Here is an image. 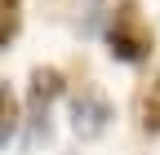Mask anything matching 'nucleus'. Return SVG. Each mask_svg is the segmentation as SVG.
Segmentation results:
<instances>
[{"label": "nucleus", "mask_w": 160, "mask_h": 155, "mask_svg": "<svg viewBox=\"0 0 160 155\" xmlns=\"http://www.w3.org/2000/svg\"><path fill=\"white\" fill-rule=\"evenodd\" d=\"M151 45H156V35L147 27L142 9H138V0H120L107 13V53L116 62H142Z\"/></svg>", "instance_id": "nucleus-1"}, {"label": "nucleus", "mask_w": 160, "mask_h": 155, "mask_svg": "<svg viewBox=\"0 0 160 155\" xmlns=\"http://www.w3.org/2000/svg\"><path fill=\"white\" fill-rule=\"evenodd\" d=\"M107 124H111V102L98 89H80L71 98V133L89 142V138H102Z\"/></svg>", "instance_id": "nucleus-2"}, {"label": "nucleus", "mask_w": 160, "mask_h": 155, "mask_svg": "<svg viewBox=\"0 0 160 155\" xmlns=\"http://www.w3.org/2000/svg\"><path fill=\"white\" fill-rule=\"evenodd\" d=\"M62 93V75L53 67H36L31 71V89H27V102L31 106H53V98Z\"/></svg>", "instance_id": "nucleus-3"}, {"label": "nucleus", "mask_w": 160, "mask_h": 155, "mask_svg": "<svg viewBox=\"0 0 160 155\" xmlns=\"http://www.w3.org/2000/svg\"><path fill=\"white\" fill-rule=\"evenodd\" d=\"M13 133H18V102L9 93V80H0V146H9Z\"/></svg>", "instance_id": "nucleus-4"}, {"label": "nucleus", "mask_w": 160, "mask_h": 155, "mask_svg": "<svg viewBox=\"0 0 160 155\" xmlns=\"http://www.w3.org/2000/svg\"><path fill=\"white\" fill-rule=\"evenodd\" d=\"M18 27H22V0H0V49H5Z\"/></svg>", "instance_id": "nucleus-5"}, {"label": "nucleus", "mask_w": 160, "mask_h": 155, "mask_svg": "<svg viewBox=\"0 0 160 155\" xmlns=\"http://www.w3.org/2000/svg\"><path fill=\"white\" fill-rule=\"evenodd\" d=\"M80 9H85V13L76 18V27L85 31V35H89V31H98V22H102V9H107V5H102V0H85Z\"/></svg>", "instance_id": "nucleus-6"}, {"label": "nucleus", "mask_w": 160, "mask_h": 155, "mask_svg": "<svg viewBox=\"0 0 160 155\" xmlns=\"http://www.w3.org/2000/svg\"><path fill=\"white\" fill-rule=\"evenodd\" d=\"M142 129L160 133V93H142Z\"/></svg>", "instance_id": "nucleus-7"}]
</instances>
